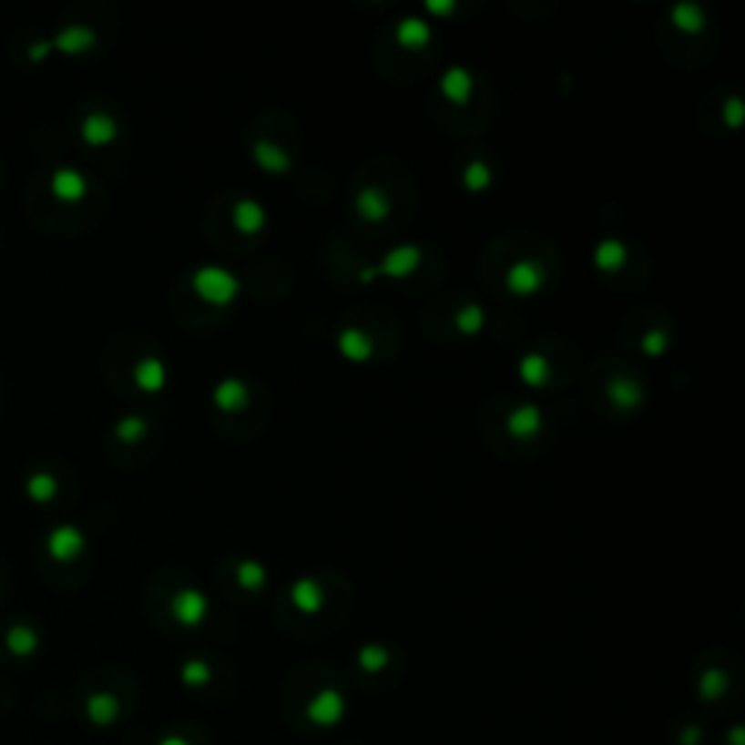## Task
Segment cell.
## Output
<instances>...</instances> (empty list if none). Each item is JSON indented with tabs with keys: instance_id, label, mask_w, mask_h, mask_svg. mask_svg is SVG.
Returning <instances> with one entry per match:
<instances>
[{
	"instance_id": "1",
	"label": "cell",
	"mask_w": 745,
	"mask_h": 745,
	"mask_svg": "<svg viewBox=\"0 0 745 745\" xmlns=\"http://www.w3.org/2000/svg\"><path fill=\"white\" fill-rule=\"evenodd\" d=\"M242 282L233 271L221 265H201L196 274H192V291H196L204 303L210 306H228L236 301Z\"/></svg>"
},
{
	"instance_id": "2",
	"label": "cell",
	"mask_w": 745,
	"mask_h": 745,
	"mask_svg": "<svg viewBox=\"0 0 745 745\" xmlns=\"http://www.w3.org/2000/svg\"><path fill=\"white\" fill-rule=\"evenodd\" d=\"M423 262V250L416 248V245H399L393 250H387L384 253V260L379 265H372V268H362L359 271V280L364 282V286H370L372 280H379V277H391V280H402V277H408L413 274L416 268H420Z\"/></svg>"
},
{
	"instance_id": "3",
	"label": "cell",
	"mask_w": 745,
	"mask_h": 745,
	"mask_svg": "<svg viewBox=\"0 0 745 745\" xmlns=\"http://www.w3.org/2000/svg\"><path fill=\"white\" fill-rule=\"evenodd\" d=\"M545 282H547V274L536 260H518L506 268V289L518 297H530L536 291H542Z\"/></svg>"
},
{
	"instance_id": "4",
	"label": "cell",
	"mask_w": 745,
	"mask_h": 745,
	"mask_svg": "<svg viewBox=\"0 0 745 745\" xmlns=\"http://www.w3.org/2000/svg\"><path fill=\"white\" fill-rule=\"evenodd\" d=\"M606 396L617 411H638L647 402V391L644 384L632 376H615L612 382L606 384Z\"/></svg>"
},
{
	"instance_id": "5",
	"label": "cell",
	"mask_w": 745,
	"mask_h": 745,
	"mask_svg": "<svg viewBox=\"0 0 745 745\" xmlns=\"http://www.w3.org/2000/svg\"><path fill=\"white\" fill-rule=\"evenodd\" d=\"M545 428V413L539 405H518L510 416H506V431H510V437L515 440H533L539 437Z\"/></svg>"
},
{
	"instance_id": "6",
	"label": "cell",
	"mask_w": 745,
	"mask_h": 745,
	"mask_svg": "<svg viewBox=\"0 0 745 745\" xmlns=\"http://www.w3.org/2000/svg\"><path fill=\"white\" fill-rule=\"evenodd\" d=\"M248 402H250V391H248V384L242 379H221L216 387H213V405L219 411H225V413H240L248 408Z\"/></svg>"
},
{
	"instance_id": "7",
	"label": "cell",
	"mask_w": 745,
	"mask_h": 745,
	"mask_svg": "<svg viewBox=\"0 0 745 745\" xmlns=\"http://www.w3.org/2000/svg\"><path fill=\"white\" fill-rule=\"evenodd\" d=\"M47 550H50V556L62 559V562L77 559L82 550H85V533L79 527H73V525L56 527L47 536Z\"/></svg>"
},
{
	"instance_id": "8",
	"label": "cell",
	"mask_w": 745,
	"mask_h": 745,
	"mask_svg": "<svg viewBox=\"0 0 745 745\" xmlns=\"http://www.w3.org/2000/svg\"><path fill=\"white\" fill-rule=\"evenodd\" d=\"M440 94L452 102V106H466L475 94V77L466 67H449L440 77Z\"/></svg>"
},
{
	"instance_id": "9",
	"label": "cell",
	"mask_w": 745,
	"mask_h": 745,
	"mask_svg": "<svg viewBox=\"0 0 745 745\" xmlns=\"http://www.w3.org/2000/svg\"><path fill=\"white\" fill-rule=\"evenodd\" d=\"M172 615L184 626H199L207 617V597L199 588H184L175 594L172 600Z\"/></svg>"
},
{
	"instance_id": "10",
	"label": "cell",
	"mask_w": 745,
	"mask_h": 745,
	"mask_svg": "<svg viewBox=\"0 0 745 745\" xmlns=\"http://www.w3.org/2000/svg\"><path fill=\"white\" fill-rule=\"evenodd\" d=\"M355 210L364 221H372V225H379V221L391 219V199H387V192L382 187H364L359 189V196H355Z\"/></svg>"
},
{
	"instance_id": "11",
	"label": "cell",
	"mask_w": 745,
	"mask_h": 745,
	"mask_svg": "<svg viewBox=\"0 0 745 745\" xmlns=\"http://www.w3.org/2000/svg\"><path fill=\"white\" fill-rule=\"evenodd\" d=\"M250 158L262 172H271V175H282V172L291 169L289 152H286V148H280L274 140H257L250 146Z\"/></svg>"
},
{
	"instance_id": "12",
	"label": "cell",
	"mask_w": 745,
	"mask_h": 745,
	"mask_svg": "<svg viewBox=\"0 0 745 745\" xmlns=\"http://www.w3.org/2000/svg\"><path fill=\"white\" fill-rule=\"evenodd\" d=\"M53 196L62 199L67 204H77L87 196V178L73 169V167H62L53 172Z\"/></svg>"
},
{
	"instance_id": "13",
	"label": "cell",
	"mask_w": 745,
	"mask_h": 745,
	"mask_svg": "<svg viewBox=\"0 0 745 745\" xmlns=\"http://www.w3.org/2000/svg\"><path fill=\"white\" fill-rule=\"evenodd\" d=\"M265 221H268V213L257 199H240L233 204V225L240 233L257 236V233H262Z\"/></svg>"
},
{
	"instance_id": "14",
	"label": "cell",
	"mask_w": 745,
	"mask_h": 745,
	"mask_svg": "<svg viewBox=\"0 0 745 745\" xmlns=\"http://www.w3.org/2000/svg\"><path fill=\"white\" fill-rule=\"evenodd\" d=\"M431 38H434V33H431V24L423 21V18H416V15H408V18H402L396 24V41L405 50H423V47H428Z\"/></svg>"
},
{
	"instance_id": "15",
	"label": "cell",
	"mask_w": 745,
	"mask_h": 745,
	"mask_svg": "<svg viewBox=\"0 0 745 745\" xmlns=\"http://www.w3.org/2000/svg\"><path fill=\"white\" fill-rule=\"evenodd\" d=\"M117 131H120V126L111 114H91L82 123V140L87 146H108L117 140Z\"/></svg>"
},
{
	"instance_id": "16",
	"label": "cell",
	"mask_w": 745,
	"mask_h": 745,
	"mask_svg": "<svg viewBox=\"0 0 745 745\" xmlns=\"http://www.w3.org/2000/svg\"><path fill=\"white\" fill-rule=\"evenodd\" d=\"M338 352L344 355L347 362L362 364L372 355V341L367 332L355 330V326H347V330H341V335H338Z\"/></svg>"
},
{
	"instance_id": "17",
	"label": "cell",
	"mask_w": 745,
	"mask_h": 745,
	"mask_svg": "<svg viewBox=\"0 0 745 745\" xmlns=\"http://www.w3.org/2000/svg\"><path fill=\"white\" fill-rule=\"evenodd\" d=\"M97 44V33L87 26H67L62 33L56 36L53 41V50L58 53H67V56H79V53H87Z\"/></svg>"
},
{
	"instance_id": "18",
	"label": "cell",
	"mask_w": 745,
	"mask_h": 745,
	"mask_svg": "<svg viewBox=\"0 0 745 745\" xmlns=\"http://www.w3.org/2000/svg\"><path fill=\"white\" fill-rule=\"evenodd\" d=\"M669 21H673L676 29H681V33L696 36V33H702V29H705L708 15H705V9L699 6V4L684 0V4H676L673 9H669Z\"/></svg>"
},
{
	"instance_id": "19",
	"label": "cell",
	"mask_w": 745,
	"mask_h": 745,
	"mask_svg": "<svg viewBox=\"0 0 745 745\" xmlns=\"http://www.w3.org/2000/svg\"><path fill=\"white\" fill-rule=\"evenodd\" d=\"M626 260H629V250H626V245L620 240H603V242H597V248H594V265L606 274L620 271Z\"/></svg>"
},
{
	"instance_id": "20",
	"label": "cell",
	"mask_w": 745,
	"mask_h": 745,
	"mask_svg": "<svg viewBox=\"0 0 745 745\" xmlns=\"http://www.w3.org/2000/svg\"><path fill=\"white\" fill-rule=\"evenodd\" d=\"M518 376L530 387H545L550 376H554V370H550V362L542 352H527L525 359L518 362Z\"/></svg>"
},
{
	"instance_id": "21",
	"label": "cell",
	"mask_w": 745,
	"mask_h": 745,
	"mask_svg": "<svg viewBox=\"0 0 745 745\" xmlns=\"http://www.w3.org/2000/svg\"><path fill=\"white\" fill-rule=\"evenodd\" d=\"M291 603L301 608V612L306 615H315L321 612V606H323V588L321 583H315V579H297V583L291 586Z\"/></svg>"
},
{
	"instance_id": "22",
	"label": "cell",
	"mask_w": 745,
	"mask_h": 745,
	"mask_svg": "<svg viewBox=\"0 0 745 745\" xmlns=\"http://www.w3.org/2000/svg\"><path fill=\"white\" fill-rule=\"evenodd\" d=\"M134 382H138V387L146 393L163 391V384H167V364L160 359H143L134 367Z\"/></svg>"
},
{
	"instance_id": "23",
	"label": "cell",
	"mask_w": 745,
	"mask_h": 745,
	"mask_svg": "<svg viewBox=\"0 0 745 745\" xmlns=\"http://www.w3.org/2000/svg\"><path fill=\"white\" fill-rule=\"evenodd\" d=\"M454 326H457V332H464V335H478L484 326H486V311L484 306L478 303H466V306H460L457 309V315H454Z\"/></svg>"
},
{
	"instance_id": "24",
	"label": "cell",
	"mask_w": 745,
	"mask_h": 745,
	"mask_svg": "<svg viewBox=\"0 0 745 745\" xmlns=\"http://www.w3.org/2000/svg\"><path fill=\"white\" fill-rule=\"evenodd\" d=\"M460 181H464V187L469 192H486L489 187H493V169H489V163H484V160H472L464 169V178H460Z\"/></svg>"
},
{
	"instance_id": "25",
	"label": "cell",
	"mask_w": 745,
	"mask_h": 745,
	"mask_svg": "<svg viewBox=\"0 0 745 745\" xmlns=\"http://www.w3.org/2000/svg\"><path fill=\"white\" fill-rule=\"evenodd\" d=\"M236 579H240V586H242V588H248V591H260V588L265 586L268 574H265V568H262V565H260L257 559H245V562H240V568H236Z\"/></svg>"
},
{
	"instance_id": "26",
	"label": "cell",
	"mask_w": 745,
	"mask_h": 745,
	"mask_svg": "<svg viewBox=\"0 0 745 745\" xmlns=\"http://www.w3.org/2000/svg\"><path fill=\"white\" fill-rule=\"evenodd\" d=\"M146 431H148L146 416H123V420L114 425V434L120 437L123 443H138V440H143V437H146Z\"/></svg>"
},
{
	"instance_id": "27",
	"label": "cell",
	"mask_w": 745,
	"mask_h": 745,
	"mask_svg": "<svg viewBox=\"0 0 745 745\" xmlns=\"http://www.w3.org/2000/svg\"><path fill=\"white\" fill-rule=\"evenodd\" d=\"M56 478L53 475H47V472H36L33 478L26 481V493H29V498L33 501H50L53 495H56Z\"/></svg>"
},
{
	"instance_id": "28",
	"label": "cell",
	"mask_w": 745,
	"mask_h": 745,
	"mask_svg": "<svg viewBox=\"0 0 745 745\" xmlns=\"http://www.w3.org/2000/svg\"><path fill=\"white\" fill-rule=\"evenodd\" d=\"M667 350H669V335L661 330H649V332H644V338H640V352L649 355V359H658V355H664Z\"/></svg>"
},
{
	"instance_id": "29",
	"label": "cell",
	"mask_w": 745,
	"mask_h": 745,
	"mask_svg": "<svg viewBox=\"0 0 745 745\" xmlns=\"http://www.w3.org/2000/svg\"><path fill=\"white\" fill-rule=\"evenodd\" d=\"M742 117H745V108H742V102L737 97H731L722 106V120L725 126H731V128H740L742 126Z\"/></svg>"
},
{
	"instance_id": "30",
	"label": "cell",
	"mask_w": 745,
	"mask_h": 745,
	"mask_svg": "<svg viewBox=\"0 0 745 745\" xmlns=\"http://www.w3.org/2000/svg\"><path fill=\"white\" fill-rule=\"evenodd\" d=\"M341 710V702H338V696L335 693H323L321 699H318V705H315V713L318 717H335V713Z\"/></svg>"
},
{
	"instance_id": "31",
	"label": "cell",
	"mask_w": 745,
	"mask_h": 745,
	"mask_svg": "<svg viewBox=\"0 0 745 745\" xmlns=\"http://www.w3.org/2000/svg\"><path fill=\"white\" fill-rule=\"evenodd\" d=\"M384 661H387V652H384L382 647H364V649H362V664H364L367 669H379Z\"/></svg>"
},
{
	"instance_id": "32",
	"label": "cell",
	"mask_w": 745,
	"mask_h": 745,
	"mask_svg": "<svg viewBox=\"0 0 745 745\" xmlns=\"http://www.w3.org/2000/svg\"><path fill=\"white\" fill-rule=\"evenodd\" d=\"M425 9L431 15H443V18H445V15H452L457 9V4H454V0H428Z\"/></svg>"
},
{
	"instance_id": "33",
	"label": "cell",
	"mask_w": 745,
	"mask_h": 745,
	"mask_svg": "<svg viewBox=\"0 0 745 745\" xmlns=\"http://www.w3.org/2000/svg\"><path fill=\"white\" fill-rule=\"evenodd\" d=\"M184 676H187L189 681H201V679L207 676V667H204V664H189V667L184 669Z\"/></svg>"
},
{
	"instance_id": "34",
	"label": "cell",
	"mask_w": 745,
	"mask_h": 745,
	"mask_svg": "<svg viewBox=\"0 0 745 745\" xmlns=\"http://www.w3.org/2000/svg\"><path fill=\"white\" fill-rule=\"evenodd\" d=\"M50 50H53V44H50V41H38V44H33V50H29V56H33V58H44Z\"/></svg>"
}]
</instances>
